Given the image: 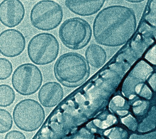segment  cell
<instances>
[{
    "label": "cell",
    "instance_id": "6da1fadb",
    "mask_svg": "<svg viewBox=\"0 0 156 139\" xmlns=\"http://www.w3.org/2000/svg\"><path fill=\"white\" fill-rule=\"evenodd\" d=\"M134 10L127 6L113 5L101 10L93 24L96 42L104 46L119 47L132 37L136 28Z\"/></svg>",
    "mask_w": 156,
    "mask_h": 139
},
{
    "label": "cell",
    "instance_id": "7a4b0ae2",
    "mask_svg": "<svg viewBox=\"0 0 156 139\" xmlns=\"http://www.w3.org/2000/svg\"><path fill=\"white\" fill-rule=\"evenodd\" d=\"M54 72L55 78L62 85L75 88L87 80L90 68L82 55L69 52L58 58L54 65Z\"/></svg>",
    "mask_w": 156,
    "mask_h": 139
},
{
    "label": "cell",
    "instance_id": "3957f363",
    "mask_svg": "<svg viewBox=\"0 0 156 139\" xmlns=\"http://www.w3.org/2000/svg\"><path fill=\"white\" fill-rule=\"evenodd\" d=\"M58 36L65 46L72 50H79L90 41L92 29L86 20L74 17L63 21L60 26Z\"/></svg>",
    "mask_w": 156,
    "mask_h": 139
},
{
    "label": "cell",
    "instance_id": "277c9868",
    "mask_svg": "<svg viewBox=\"0 0 156 139\" xmlns=\"http://www.w3.org/2000/svg\"><path fill=\"white\" fill-rule=\"evenodd\" d=\"M59 48V43L54 35L42 32L30 40L27 45V54L35 64L47 65L57 58Z\"/></svg>",
    "mask_w": 156,
    "mask_h": 139
},
{
    "label": "cell",
    "instance_id": "5b68a950",
    "mask_svg": "<svg viewBox=\"0 0 156 139\" xmlns=\"http://www.w3.org/2000/svg\"><path fill=\"white\" fill-rule=\"evenodd\" d=\"M62 6L53 0H41L32 7L30 14L32 25L37 29L50 31L55 29L62 21Z\"/></svg>",
    "mask_w": 156,
    "mask_h": 139
},
{
    "label": "cell",
    "instance_id": "8992f818",
    "mask_svg": "<svg viewBox=\"0 0 156 139\" xmlns=\"http://www.w3.org/2000/svg\"><path fill=\"white\" fill-rule=\"evenodd\" d=\"M44 116L41 105L31 99L21 100L13 111V120L16 126L26 132H33L38 129L43 122Z\"/></svg>",
    "mask_w": 156,
    "mask_h": 139
},
{
    "label": "cell",
    "instance_id": "52a82bcc",
    "mask_svg": "<svg viewBox=\"0 0 156 139\" xmlns=\"http://www.w3.org/2000/svg\"><path fill=\"white\" fill-rule=\"evenodd\" d=\"M42 73L39 68L31 63L23 64L15 70L12 77L14 89L23 96L35 93L41 86Z\"/></svg>",
    "mask_w": 156,
    "mask_h": 139
},
{
    "label": "cell",
    "instance_id": "ba28073f",
    "mask_svg": "<svg viewBox=\"0 0 156 139\" xmlns=\"http://www.w3.org/2000/svg\"><path fill=\"white\" fill-rule=\"evenodd\" d=\"M26 39L15 29H8L0 33V53L7 58L20 55L24 50Z\"/></svg>",
    "mask_w": 156,
    "mask_h": 139
},
{
    "label": "cell",
    "instance_id": "9c48e42d",
    "mask_svg": "<svg viewBox=\"0 0 156 139\" xmlns=\"http://www.w3.org/2000/svg\"><path fill=\"white\" fill-rule=\"evenodd\" d=\"M152 67L144 61H140L126 78L122 86V92L126 96H130L133 93L139 94L143 83L152 75Z\"/></svg>",
    "mask_w": 156,
    "mask_h": 139
},
{
    "label": "cell",
    "instance_id": "30bf717a",
    "mask_svg": "<svg viewBox=\"0 0 156 139\" xmlns=\"http://www.w3.org/2000/svg\"><path fill=\"white\" fill-rule=\"evenodd\" d=\"M25 15V9L20 0H3L0 3V22L8 28L20 24Z\"/></svg>",
    "mask_w": 156,
    "mask_h": 139
},
{
    "label": "cell",
    "instance_id": "8fae6325",
    "mask_svg": "<svg viewBox=\"0 0 156 139\" xmlns=\"http://www.w3.org/2000/svg\"><path fill=\"white\" fill-rule=\"evenodd\" d=\"M105 1L106 0H65V4L73 13L88 17L98 13Z\"/></svg>",
    "mask_w": 156,
    "mask_h": 139
},
{
    "label": "cell",
    "instance_id": "7c38bea8",
    "mask_svg": "<svg viewBox=\"0 0 156 139\" xmlns=\"http://www.w3.org/2000/svg\"><path fill=\"white\" fill-rule=\"evenodd\" d=\"M63 97V89L57 82L50 81L44 84L38 92L40 103L45 107L57 105Z\"/></svg>",
    "mask_w": 156,
    "mask_h": 139
},
{
    "label": "cell",
    "instance_id": "4fadbf2b",
    "mask_svg": "<svg viewBox=\"0 0 156 139\" xmlns=\"http://www.w3.org/2000/svg\"><path fill=\"white\" fill-rule=\"evenodd\" d=\"M85 59L88 64L94 68L101 67L107 60V53L100 45L90 44L85 51Z\"/></svg>",
    "mask_w": 156,
    "mask_h": 139
},
{
    "label": "cell",
    "instance_id": "5bb4252c",
    "mask_svg": "<svg viewBox=\"0 0 156 139\" xmlns=\"http://www.w3.org/2000/svg\"><path fill=\"white\" fill-rule=\"evenodd\" d=\"M15 99L13 89L8 85H0V107H7L11 105Z\"/></svg>",
    "mask_w": 156,
    "mask_h": 139
},
{
    "label": "cell",
    "instance_id": "9a60e30c",
    "mask_svg": "<svg viewBox=\"0 0 156 139\" xmlns=\"http://www.w3.org/2000/svg\"><path fill=\"white\" fill-rule=\"evenodd\" d=\"M13 125V119L11 114L6 110L0 108V133L9 131Z\"/></svg>",
    "mask_w": 156,
    "mask_h": 139
},
{
    "label": "cell",
    "instance_id": "2e32d148",
    "mask_svg": "<svg viewBox=\"0 0 156 139\" xmlns=\"http://www.w3.org/2000/svg\"><path fill=\"white\" fill-rule=\"evenodd\" d=\"M13 72V66L11 62L4 58H0V80L9 78Z\"/></svg>",
    "mask_w": 156,
    "mask_h": 139
},
{
    "label": "cell",
    "instance_id": "e0dca14e",
    "mask_svg": "<svg viewBox=\"0 0 156 139\" xmlns=\"http://www.w3.org/2000/svg\"><path fill=\"white\" fill-rule=\"evenodd\" d=\"M4 139H26V137L20 131L11 130L6 133Z\"/></svg>",
    "mask_w": 156,
    "mask_h": 139
},
{
    "label": "cell",
    "instance_id": "ac0fdd59",
    "mask_svg": "<svg viewBox=\"0 0 156 139\" xmlns=\"http://www.w3.org/2000/svg\"><path fill=\"white\" fill-rule=\"evenodd\" d=\"M122 121L124 124H125L126 126H127V127L134 130L136 129V122H135V119L131 116L130 115H129L128 117L125 118L124 119H122Z\"/></svg>",
    "mask_w": 156,
    "mask_h": 139
},
{
    "label": "cell",
    "instance_id": "d6986e66",
    "mask_svg": "<svg viewBox=\"0 0 156 139\" xmlns=\"http://www.w3.org/2000/svg\"><path fill=\"white\" fill-rule=\"evenodd\" d=\"M146 58L153 64H155V46L146 54Z\"/></svg>",
    "mask_w": 156,
    "mask_h": 139
},
{
    "label": "cell",
    "instance_id": "ffe728a7",
    "mask_svg": "<svg viewBox=\"0 0 156 139\" xmlns=\"http://www.w3.org/2000/svg\"><path fill=\"white\" fill-rule=\"evenodd\" d=\"M115 105L118 106H122L124 103V100L120 96L115 97L112 101Z\"/></svg>",
    "mask_w": 156,
    "mask_h": 139
},
{
    "label": "cell",
    "instance_id": "44dd1931",
    "mask_svg": "<svg viewBox=\"0 0 156 139\" xmlns=\"http://www.w3.org/2000/svg\"><path fill=\"white\" fill-rule=\"evenodd\" d=\"M125 1L130 3H140L144 1L145 0H125Z\"/></svg>",
    "mask_w": 156,
    "mask_h": 139
},
{
    "label": "cell",
    "instance_id": "7402d4cb",
    "mask_svg": "<svg viewBox=\"0 0 156 139\" xmlns=\"http://www.w3.org/2000/svg\"><path fill=\"white\" fill-rule=\"evenodd\" d=\"M118 114H119V115L120 116H124V115H126L127 114L128 111H124V110H118L116 111Z\"/></svg>",
    "mask_w": 156,
    "mask_h": 139
},
{
    "label": "cell",
    "instance_id": "603a6c76",
    "mask_svg": "<svg viewBox=\"0 0 156 139\" xmlns=\"http://www.w3.org/2000/svg\"><path fill=\"white\" fill-rule=\"evenodd\" d=\"M29 1H35V0H29Z\"/></svg>",
    "mask_w": 156,
    "mask_h": 139
}]
</instances>
